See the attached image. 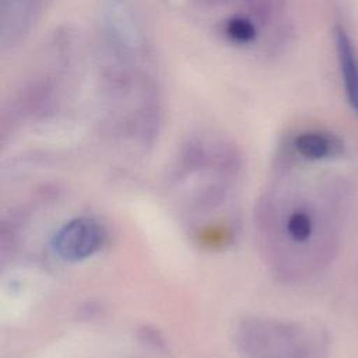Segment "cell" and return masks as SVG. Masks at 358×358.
<instances>
[{"mask_svg": "<svg viewBox=\"0 0 358 358\" xmlns=\"http://www.w3.org/2000/svg\"><path fill=\"white\" fill-rule=\"evenodd\" d=\"M99 22L113 56L124 62L141 57L145 50V35L137 13L127 0H105Z\"/></svg>", "mask_w": 358, "mask_h": 358, "instance_id": "6da1fadb", "label": "cell"}, {"mask_svg": "<svg viewBox=\"0 0 358 358\" xmlns=\"http://www.w3.org/2000/svg\"><path fill=\"white\" fill-rule=\"evenodd\" d=\"M106 234L102 225L90 217H78L66 222L53 235L52 246L56 255L67 262H80L98 252Z\"/></svg>", "mask_w": 358, "mask_h": 358, "instance_id": "7a4b0ae2", "label": "cell"}, {"mask_svg": "<svg viewBox=\"0 0 358 358\" xmlns=\"http://www.w3.org/2000/svg\"><path fill=\"white\" fill-rule=\"evenodd\" d=\"M50 1L0 0V43L3 52L24 42Z\"/></svg>", "mask_w": 358, "mask_h": 358, "instance_id": "3957f363", "label": "cell"}, {"mask_svg": "<svg viewBox=\"0 0 358 358\" xmlns=\"http://www.w3.org/2000/svg\"><path fill=\"white\" fill-rule=\"evenodd\" d=\"M336 45L348 102L358 113V56L343 28L336 31Z\"/></svg>", "mask_w": 358, "mask_h": 358, "instance_id": "277c9868", "label": "cell"}, {"mask_svg": "<svg viewBox=\"0 0 358 358\" xmlns=\"http://www.w3.org/2000/svg\"><path fill=\"white\" fill-rule=\"evenodd\" d=\"M227 35L239 43H248L255 39L256 28L255 25L242 17H234L227 24Z\"/></svg>", "mask_w": 358, "mask_h": 358, "instance_id": "52a82bcc", "label": "cell"}, {"mask_svg": "<svg viewBox=\"0 0 358 358\" xmlns=\"http://www.w3.org/2000/svg\"><path fill=\"white\" fill-rule=\"evenodd\" d=\"M285 229L288 236L295 241V242H305L310 238L313 224L310 217L303 213V211H295L292 213L287 222H285Z\"/></svg>", "mask_w": 358, "mask_h": 358, "instance_id": "8992f818", "label": "cell"}, {"mask_svg": "<svg viewBox=\"0 0 358 358\" xmlns=\"http://www.w3.org/2000/svg\"><path fill=\"white\" fill-rule=\"evenodd\" d=\"M294 147L298 154L308 159H322L333 154L337 150L338 143L326 133L305 131L296 136L294 140Z\"/></svg>", "mask_w": 358, "mask_h": 358, "instance_id": "5b68a950", "label": "cell"}]
</instances>
